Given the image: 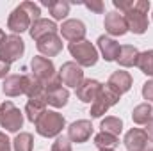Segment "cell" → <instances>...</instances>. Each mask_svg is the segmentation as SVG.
Here are the masks:
<instances>
[{
    "label": "cell",
    "instance_id": "cell-1",
    "mask_svg": "<svg viewBox=\"0 0 153 151\" xmlns=\"http://www.w3.org/2000/svg\"><path fill=\"white\" fill-rule=\"evenodd\" d=\"M148 11H150V0H137L134 2V7L123 14L130 32L141 36L148 30Z\"/></svg>",
    "mask_w": 153,
    "mask_h": 151
},
{
    "label": "cell",
    "instance_id": "cell-2",
    "mask_svg": "<svg viewBox=\"0 0 153 151\" xmlns=\"http://www.w3.org/2000/svg\"><path fill=\"white\" fill-rule=\"evenodd\" d=\"M64 126H66V119L62 117V114L55 112V110H45V114L36 121V132L46 139L59 137Z\"/></svg>",
    "mask_w": 153,
    "mask_h": 151
},
{
    "label": "cell",
    "instance_id": "cell-3",
    "mask_svg": "<svg viewBox=\"0 0 153 151\" xmlns=\"http://www.w3.org/2000/svg\"><path fill=\"white\" fill-rule=\"evenodd\" d=\"M68 50L75 62L80 68H91L98 62V50L91 41H78V43H70Z\"/></svg>",
    "mask_w": 153,
    "mask_h": 151
},
{
    "label": "cell",
    "instance_id": "cell-4",
    "mask_svg": "<svg viewBox=\"0 0 153 151\" xmlns=\"http://www.w3.org/2000/svg\"><path fill=\"white\" fill-rule=\"evenodd\" d=\"M0 126L11 133H16L23 126V114L13 101H4L0 105Z\"/></svg>",
    "mask_w": 153,
    "mask_h": 151
},
{
    "label": "cell",
    "instance_id": "cell-5",
    "mask_svg": "<svg viewBox=\"0 0 153 151\" xmlns=\"http://www.w3.org/2000/svg\"><path fill=\"white\" fill-rule=\"evenodd\" d=\"M119 94L116 93L114 89H111L107 84L105 85H102V91L98 93V96H96V100L91 103V117H102L103 114L107 112L111 107H114L116 103L119 101Z\"/></svg>",
    "mask_w": 153,
    "mask_h": 151
},
{
    "label": "cell",
    "instance_id": "cell-6",
    "mask_svg": "<svg viewBox=\"0 0 153 151\" xmlns=\"http://www.w3.org/2000/svg\"><path fill=\"white\" fill-rule=\"evenodd\" d=\"M23 53H25V41L16 34L5 36L4 41L0 43V57L4 61H7L9 64L18 61Z\"/></svg>",
    "mask_w": 153,
    "mask_h": 151
},
{
    "label": "cell",
    "instance_id": "cell-7",
    "mask_svg": "<svg viewBox=\"0 0 153 151\" xmlns=\"http://www.w3.org/2000/svg\"><path fill=\"white\" fill-rule=\"evenodd\" d=\"M30 68H32V75L38 78L39 82H43V85L50 84L55 76L59 75L55 71V66L50 59L46 57H34L32 62H30Z\"/></svg>",
    "mask_w": 153,
    "mask_h": 151
},
{
    "label": "cell",
    "instance_id": "cell-8",
    "mask_svg": "<svg viewBox=\"0 0 153 151\" xmlns=\"http://www.w3.org/2000/svg\"><path fill=\"white\" fill-rule=\"evenodd\" d=\"M30 25H32V20L29 16V13L18 5L13 9V13L9 14V20H7V29L13 32V34H22L25 30H30Z\"/></svg>",
    "mask_w": 153,
    "mask_h": 151
},
{
    "label": "cell",
    "instance_id": "cell-9",
    "mask_svg": "<svg viewBox=\"0 0 153 151\" xmlns=\"http://www.w3.org/2000/svg\"><path fill=\"white\" fill-rule=\"evenodd\" d=\"M59 76H61V82L68 87H78L82 82H84V71L82 68L76 64V62H64L59 70Z\"/></svg>",
    "mask_w": 153,
    "mask_h": 151
},
{
    "label": "cell",
    "instance_id": "cell-10",
    "mask_svg": "<svg viewBox=\"0 0 153 151\" xmlns=\"http://www.w3.org/2000/svg\"><path fill=\"white\" fill-rule=\"evenodd\" d=\"M91 135H93V124L87 119H78L68 126V139L71 142H76V144L87 142Z\"/></svg>",
    "mask_w": 153,
    "mask_h": 151
},
{
    "label": "cell",
    "instance_id": "cell-11",
    "mask_svg": "<svg viewBox=\"0 0 153 151\" xmlns=\"http://www.w3.org/2000/svg\"><path fill=\"white\" fill-rule=\"evenodd\" d=\"M23 84H25L23 94H27L29 100L46 103V87L43 85V82H39L38 78L30 73V75H23Z\"/></svg>",
    "mask_w": 153,
    "mask_h": 151
},
{
    "label": "cell",
    "instance_id": "cell-12",
    "mask_svg": "<svg viewBox=\"0 0 153 151\" xmlns=\"http://www.w3.org/2000/svg\"><path fill=\"white\" fill-rule=\"evenodd\" d=\"M105 30L111 34V36H125L128 32V25H126V20L121 13L117 11H111L105 14Z\"/></svg>",
    "mask_w": 153,
    "mask_h": 151
},
{
    "label": "cell",
    "instance_id": "cell-13",
    "mask_svg": "<svg viewBox=\"0 0 153 151\" xmlns=\"http://www.w3.org/2000/svg\"><path fill=\"white\" fill-rule=\"evenodd\" d=\"M59 30L62 38L68 39L70 43H78V41H84L85 38V25L80 20H66Z\"/></svg>",
    "mask_w": 153,
    "mask_h": 151
},
{
    "label": "cell",
    "instance_id": "cell-14",
    "mask_svg": "<svg viewBox=\"0 0 153 151\" xmlns=\"http://www.w3.org/2000/svg\"><path fill=\"white\" fill-rule=\"evenodd\" d=\"M102 91V84L94 78H84V82L76 87V98L84 103H93Z\"/></svg>",
    "mask_w": 153,
    "mask_h": 151
},
{
    "label": "cell",
    "instance_id": "cell-15",
    "mask_svg": "<svg viewBox=\"0 0 153 151\" xmlns=\"http://www.w3.org/2000/svg\"><path fill=\"white\" fill-rule=\"evenodd\" d=\"M36 46H38L41 55H45V57H55L62 50V39L59 38L57 34H48L45 38L38 39Z\"/></svg>",
    "mask_w": 153,
    "mask_h": 151
},
{
    "label": "cell",
    "instance_id": "cell-16",
    "mask_svg": "<svg viewBox=\"0 0 153 151\" xmlns=\"http://www.w3.org/2000/svg\"><path fill=\"white\" fill-rule=\"evenodd\" d=\"M123 142H125L126 151H146L148 137H146V132H144V130H141V128H132V130L126 132Z\"/></svg>",
    "mask_w": 153,
    "mask_h": 151
},
{
    "label": "cell",
    "instance_id": "cell-17",
    "mask_svg": "<svg viewBox=\"0 0 153 151\" xmlns=\"http://www.w3.org/2000/svg\"><path fill=\"white\" fill-rule=\"evenodd\" d=\"M107 85H109L111 89H114L116 93L121 96V94H125V93H128V91L132 89V76H130L128 71L117 70V71H114L112 75L109 76Z\"/></svg>",
    "mask_w": 153,
    "mask_h": 151
},
{
    "label": "cell",
    "instance_id": "cell-18",
    "mask_svg": "<svg viewBox=\"0 0 153 151\" xmlns=\"http://www.w3.org/2000/svg\"><path fill=\"white\" fill-rule=\"evenodd\" d=\"M98 50H100L102 57H103L107 62H112V61L117 59L121 46H119V43H117L116 39L109 38V36H100V38H98Z\"/></svg>",
    "mask_w": 153,
    "mask_h": 151
},
{
    "label": "cell",
    "instance_id": "cell-19",
    "mask_svg": "<svg viewBox=\"0 0 153 151\" xmlns=\"http://www.w3.org/2000/svg\"><path fill=\"white\" fill-rule=\"evenodd\" d=\"M57 30H59V27L55 25V21L53 20H46V18H39L38 21H34L32 25H30V38L34 39V41H38V39L45 38V36H48V34H57Z\"/></svg>",
    "mask_w": 153,
    "mask_h": 151
},
{
    "label": "cell",
    "instance_id": "cell-20",
    "mask_svg": "<svg viewBox=\"0 0 153 151\" xmlns=\"http://www.w3.org/2000/svg\"><path fill=\"white\" fill-rule=\"evenodd\" d=\"M23 89H25L23 75H9L4 80V84H2V93L5 96H9V98L23 94Z\"/></svg>",
    "mask_w": 153,
    "mask_h": 151
},
{
    "label": "cell",
    "instance_id": "cell-21",
    "mask_svg": "<svg viewBox=\"0 0 153 151\" xmlns=\"http://www.w3.org/2000/svg\"><path fill=\"white\" fill-rule=\"evenodd\" d=\"M139 50L132 44H123L121 50H119V55L116 59V62L123 68H134L137 66V61H139Z\"/></svg>",
    "mask_w": 153,
    "mask_h": 151
},
{
    "label": "cell",
    "instance_id": "cell-22",
    "mask_svg": "<svg viewBox=\"0 0 153 151\" xmlns=\"http://www.w3.org/2000/svg\"><path fill=\"white\" fill-rule=\"evenodd\" d=\"M68 100H70V91L66 87H62V85L46 93V103L55 107V109H62L68 103Z\"/></svg>",
    "mask_w": 153,
    "mask_h": 151
},
{
    "label": "cell",
    "instance_id": "cell-23",
    "mask_svg": "<svg viewBox=\"0 0 153 151\" xmlns=\"http://www.w3.org/2000/svg\"><path fill=\"white\" fill-rule=\"evenodd\" d=\"M45 7H48L53 20H64L70 14V2L66 0H55V2H43Z\"/></svg>",
    "mask_w": 153,
    "mask_h": 151
},
{
    "label": "cell",
    "instance_id": "cell-24",
    "mask_svg": "<svg viewBox=\"0 0 153 151\" xmlns=\"http://www.w3.org/2000/svg\"><path fill=\"white\" fill-rule=\"evenodd\" d=\"M152 117H153V107L150 103H141L132 112V121L135 124H146Z\"/></svg>",
    "mask_w": 153,
    "mask_h": 151
},
{
    "label": "cell",
    "instance_id": "cell-25",
    "mask_svg": "<svg viewBox=\"0 0 153 151\" xmlns=\"http://www.w3.org/2000/svg\"><path fill=\"white\" fill-rule=\"evenodd\" d=\"M13 148H14V151H32V148H34V137H32V133L20 132L14 137V141H13Z\"/></svg>",
    "mask_w": 153,
    "mask_h": 151
},
{
    "label": "cell",
    "instance_id": "cell-26",
    "mask_svg": "<svg viewBox=\"0 0 153 151\" xmlns=\"http://www.w3.org/2000/svg\"><path fill=\"white\" fill-rule=\"evenodd\" d=\"M117 144H119V139L107 132H100L98 135H94V146L98 150H114Z\"/></svg>",
    "mask_w": 153,
    "mask_h": 151
},
{
    "label": "cell",
    "instance_id": "cell-27",
    "mask_svg": "<svg viewBox=\"0 0 153 151\" xmlns=\"http://www.w3.org/2000/svg\"><path fill=\"white\" fill-rule=\"evenodd\" d=\"M100 128H102V132H107V133H111V135H116V137H117V135L123 132V121H121L119 117L109 115V117L102 119Z\"/></svg>",
    "mask_w": 153,
    "mask_h": 151
},
{
    "label": "cell",
    "instance_id": "cell-28",
    "mask_svg": "<svg viewBox=\"0 0 153 151\" xmlns=\"http://www.w3.org/2000/svg\"><path fill=\"white\" fill-rule=\"evenodd\" d=\"M45 107H46V103L29 100V101H27V105H25V114H27V119H29L30 123H34V124H36V121H38L39 117L45 114V110H46Z\"/></svg>",
    "mask_w": 153,
    "mask_h": 151
},
{
    "label": "cell",
    "instance_id": "cell-29",
    "mask_svg": "<svg viewBox=\"0 0 153 151\" xmlns=\"http://www.w3.org/2000/svg\"><path fill=\"white\" fill-rule=\"evenodd\" d=\"M137 68H139L144 75L153 76V50H146V52L139 53Z\"/></svg>",
    "mask_w": 153,
    "mask_h": 151
},
{
    "label": "cell",
    "instance_id": "cell-30",
    "mask_svg": "<svg viewBox=\"0 0 153 151\" xmlns=\"http://www.w3.org/2000/svg\"><path fill=\"white\" fill-rule=\"evenodd\" d=\"M20 5H22V7L29 13V16H30V20H32V23H34V21H38L39 18H41V9H39L38 4L29 2V0H27V2H22Z\"/></svg>",
    "mask_w": 153,
    "mask_h": 151
},
{
    "label": "cell",
    "instance_id": "cell-31",
    "mask_svg": "<svg viewBox=\"0 0 153 151\" xmlns=\"http://www.w3.org/2000/svg\"><path fill=\"white\" fill-rule=\"evenodd\" d=\"M52 151H73L71 148V141L64 135H59L55 139V142L52 144Z\"/></svg>",
    "mask_w": 153,
    "mask_h": 151
},
{
    "label": "cell",
    "instance_id": "cell-32",
    "mask_svg": "<svg viewBox=\"0 0 153 151\" xmlns=\"http://www.w3.org/2000/svg\"><path fill=\"white\" fill-rule=\"evenodd\" d=\"M84 5H85L89 11L96 13V14H102V13L105 11V4H103L102 0H91V2H84Z\"/></svg>",
    "mask_w": 153,
    "mask_h": 151
},
{
    "label": "cell",
    "instance_id": "cell-33",
    "mask_svg": "<svg viewBox=\"0 0 153 151\" xmlns=\"http://www.w3.org/2000/svg\"><path fill=\"white\" fill-rule=\"evenodd\" d=\"M112 4H114L116 9H119V13H121V14L128 13V11L134 7V0H114Z\"/></svg>",
    "mask_w": 153,
    "mask_h": 151
},
{
    "label": "cell",
    "instance_id": "cell-34",
    "mask_svg": "<svg viewBox=\"0 0 153 151\" xmlns=\"http://www.w3.org/2000/svg\"><path fill=\"white\" fill-rule=\"evenodd\" d=\"M143 98L148 101H153V80H148L143 85Z\"/></svg>",
    "mask_w": 153,
    "mask_h": 151
},
{
    "label": "cell",
    "instance_id": "cell-35",
    "mask_svg": "<svg viewBox=\"0 0 153 151\" xmlns=\"http://www.w3.org/2000/svg\"><path fill=\"white\" fill-rule=\"evenodd\" d=\"M0 151H11V141L4 132H0Z\"/></svg>",
    "mask_w": 153,
    "mask_h": 151
},
{
    "label": "cell",
    "instance_id": "cell-36",
    "mask_svg": "<svg viewBox=\"0 0 153 151\" xmlns=\"http://www.w3.org/2000/svg\"><path fill=\"white\" fill-rule=\"evenodd\" d=\"M11 71V64L0 57V78H7V73Z\"/></svg>",
    "mask_w": 153,
    "mask_h": 151
},
{
    "label": "cell",
    "instance_id": "cell-37",
    "mask_svg": "<svg viewBox=\"0 0 153 151\" xmlns=\"http://www.w3.org/2000/svg\"><path fill=\"white\" fill-rule=\"evenodd\" d=\"M144 132H146L148 141H152V142H153V117L148 121V123H146V130H144Z\"/></svg>",
    "mask_w": 153,
    "mask_h": 151
},
{
    "label": "cell",
    "instance_id": "cell-38",
    "mask_svg": "<svg viewBox=\"0 0 153 151\" xmlns=\"http://www.w3.org/2000/svg\"><path fill=\"white\" fill-rule=\"evenodd\" d=\"M4 38H5V34H4V30H2V29H0V43H2V41H4Z\"/></svg>",
    "mask_w": 153,
    "mask_h": 151
},
{
    "label": "cell",
    "instance_id": "cell-39",
    "mask_svg": "<svg viewBox=\"0 0 153 151\" xmlns=\"http://www.w3.org/2000/svg\"><path fill=\"white\" fill-rule=\"evenodd\" d=\"M100 151H114V150H100Z\"/></svg>",
    "mask_w": 153,
    "mask_h": 151
},
{
    "label": "cell",
    "instance_id": "cell-40",
    "mask_svg": "<svg viewBox=\"0 0 153 151\" xmlns=\"http://www.w3.org/2000/svg\"><path fill=\"white\" fill-rule=\"evenodd\" d=\"M146 151H153V148H150V150H146Z\"/></svg>",
    "mask_w": 153,
    "mask_h": 151
}]
</instances>
